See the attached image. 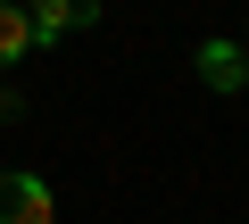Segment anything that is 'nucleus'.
<instances>
[{
    "label": "nucleus",
    "instance_id": "obj_1",
    "mask_svg": "<svg viewBox=\"0 0 249 224\" xmlns=\"http://www.w3.org/2000/svg\"><path fill=\"white\" fill-rule=\"evenodd\" d=\"M50 216H58V199L42 174H0V224H50Z\"/></svg>",
    "mask_w": 249,
    "mask_h": 224
},
{
    "label": "nucleus",
    "instance_id": "obj_2",
    "mask_svg": "<svg viewBox=\"0 0 249 224\" xmlns=\"http://www.w3.org/2000/svg\"><path fill=\"white\" fill-rule=\"evenodd\" d=\"M191 67H199V83H208V91H241V83H249V50H241V42H224V34H208V42L191 50Z\"/></svg>",
    "mask_w": 249,
    "mask_h": 224
},
{
    "label": "nucleus",
    "instance_id": "obj_3",
    "mask_svg": "<svg viewBox=\"0 0 249 224\" xmlns=\"http://www.w3.org/2000/svg\"><path fill=\"white\" fill-rule=\"evenodd\" d=\"M34 42H67V34H83V25H100V0H34Z\"/></svg>",
    "mask_w": 249,
    "mask_h": 224
},
{
    "label": "nucleus",
    "instance_id": "obj_4",
    "mask_svg": "<svg viewBox=\"0 0 249 224\" xmlns=\"http://www.w3.org/2000/svg\"><path fill=\"white\" fill-rule=\"evenodd\" d=\"M25 58H34V17L17 0H0V67H25Z\"/></svg>",
    "mask_w": 249,
    "mask_h": 224
},
{
    "label": "nucleus",
    "instance_id": "obj_5",
    "mask_svg": "<svg viewBox=\"0 0 249 224\" xmlns=\"http://www.w3.org/2000/svg\"><path fill=\"white\" fill-rule=\"evenodd\" d=\"M241 91H249V83H241Z\"/></svg>",
    "mask_w": 249,
    "mask_h": 224
}]
</instances>
